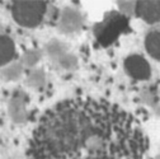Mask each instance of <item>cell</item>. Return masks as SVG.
Segmentation results:
<instances>
[{
    "label": "cell",
    "instance_id": "1",
    "mask_svg": "<svg viewBox=\"0 0 160 159\" xmlns=\"http://www.w3.org/2000/svg\"><path fill=\"white\" fill-rule=\"evenodd\" d=\"M138 120L103 98L72 97L43 112L26 159H150Z\"/></svg>",
    "mask_w": 160,
    "mask_h": 159
},
{
    "label": "cell",
    "instance_id": "2",
    "mask_svg": "<svg viewBox=\"0 0 160 159\" xmlns=\"http://www.w3.org/2000/svg\"><path fill=\"white\" fill-rule=\"evenodd\" d=\"M47 12L45 2H14L12 4V15L14 21L22 27L33 28L43 21Z\"/></svg>",
    "mask_w": 160,
    "mask_h": 159
},
{
    "label": "cell",
    "instance_id": "3",
    "mask_svg": "<svg viewBox=\"0 0 160 159\" xmlns=\"http://www.w3.org/2000/svg\"><path fill=\"white\" fill-rule=\"evenodd\" d=\"M127 74L136 80H146L151 75V68L146 59L140 55H130L125 60Z\"/></svg>",
    "mask_w": 160,
    "mask_h": 159
},
{
    "label": "cell",
    "instance_id": "4",
    "mask_svg": "<svg viewBox=\"0 0 160 159\" xmlns=\"http://www.w3.org/2000/svg\"><path fill=\"white\" fill-rule=\"evenodd\" d=\"M135 13L148 24L160 22V0H140L135 3Z\"/></svg>",
    "mask_w": 160,
    "mask_h": 159
},
{
    "label": "cell",
    "instance_id": "5",
    "mask_svg": "<svg viewBox=\"0 0 160 159\" xmlns=\"http://www.w3.org/2000/svg\"><path fill=\"white\" fill-rule=\"evenodd\" d=\"M15 55V45L8 36L0 34V66H3L13 60Z\"/></svg>",
    "mask_w": 160,
    "mask_h": 159
},
{
    "label": "cell",
    "instance_id": "6",
    "mask_svg": "<svg viewBox=\"0 0 160 159\" xmlns=\"http://www.w3.org/2000/svg\"><path fill=\"white\" fill-rule=\"evenodd\" d=\"M145 47L152 59L160 61V29H155L148 33L145 38Z\"/></svg>",
    "mask_w": 160,
    "mask_h": 159
}]
</instances>
